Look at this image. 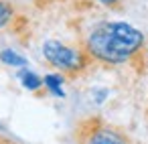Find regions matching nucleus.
I'll return each instance as SVG.
<instances>
[{"label":"nucleus","mask_w":148,"mask_h":144,"mask_svg":"<svg viewBox=\"0 0 148 144\" xmlns=\"http://www.w3.org/2000/svg\"><path fill=\"white\" fill-rule=\"evenodd\" d=\"M144 45L146 37L136 27L120 21H101L89 29L81 47L93 61L106 65H122L140 57Z\"/></svg>","instance_id":"f257e3e1"},{"label":"nucleus","mask_w":148,"mask_h":144,"mask_svg":"<svg viewBox=\"0 0 148 144\" xmlns=\"http://www.w3.org/2000/svg\"><path fill=\"white\" fill-rule=\"evenodd\" d=\"M75 144H134L132 138L116 124L101 116H89L75 126Z\"/></svg>","instance_id":"f03ea898"},{"label":"nucleus","mask_w":148,"mask_h":144,"mask_svg":"<svg viewBox=\"0 0 148 144\" xmlns=\"http://www.w3.org/2000/svg\"><path fill=\"white\" fill-rule=\"evenodd\" d=\"M43 55L51 67L65 75H77L93 61L83 47H69L59 41H47L43 45Z\"/></svg>","instance_id":"7ed1b4c3"},{"label":"nucleus","mask_w":148,"mask_h":144,"mask_svg":"<svg viewBox=\"0 0 148 144\" xmlns=\"http://www.w3.org/2000/svg\"><path fill=\"white\" fill-rule=\"evenodd\" d=\"M21 81H23V85L27 87V89H31V91H37L45 81L39 77V75H35L33 71H23L21 73Z\"/></svg>","instance_id":"20e7f679"},{"label":"nucleus","mask_w":148,"mask_h":144,"mask_svg":"<svg viewBox=\"0 0 148 144\" xmlns=\"http://www.w3.org/2000/svg\"><path fill=\"white\" fill-rule=\"evenodd\" d=\"M45 85H47V89L53 93V95H59V97H63L65 93H63V89H61V83H63V75H47L45 79Z\"/></svg>","instance_id":"39448f33"},{"label":"nucleus","mask_w":148,"mask_h":144,"mask_svg":"<svg viewBox=\"0 0 148 144\" xmlns=\"http://www.w3.org/2000/svg\"><path fill=\"white\" fill-rule=\"evenodd\" d=\"M0 61H4L6 65H14V67L27 65V59H25V57H21V55H16V53H14V51H10V49H6V51L0 53Z\"/></svg>","instance_id":"423d86ee"},{"label":"nucleus","mask_w":148,"mask_h":144,"mask_svg":"<svg viewBox=\"0 0 148 144\" xmlns=\"http://www.w3.org/2000/svg\"><path fill=\"white\" fill-rule=\"evenodd\" d=\"M12 14H14L12 4H10V2H6V0H0V29H2L4 25H8V23H10Z\"/></svg>","instance_id":"0eeeda50"},{"label":"nucleus","mask_w":148,"mask_h":144,"mask_svg":"<svg viewBox=\"0 0 148 144\" xmlns=\"http://www.w3.org/2000/svg\"><path fill=\"white\" fill-rule=\"evenodd\" d=\"M99 4H103L106 8H112V10H120L122 4H124V0H97Z\"/></svg>","instance_id":"6e6552de"},{"label":"nucleus","mask_w":148,"mask_h":144,"mask_svg":"<svg viewBox=\"0 0 148 144\" xmlns=\"http://www.w3.org/2000/svg\"><path fill=\"white\" fill-rule=\"evenodd\" d=\"M0 144H18V142L8 138V136H4V134H0Z\"/></svg>","instance_id":"1a4fd4ad"}]
</instances>
